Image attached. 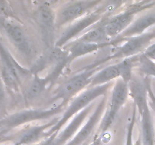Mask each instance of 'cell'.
<instances>
[{"label":"cell","instance_id":"6da1fadb","mask_svg":"<svg viewBox=\"0 0 155 145\" xmlns=\"http://www.w3.org/2000/svg\"><path fill=\"white\" fill-rule=\"evenodd\" d=\"M110 85H111V82L101 85L92 86L80 93L78 96L75 97V98L73 100L69 107H68L65 113H64L63 116L59 119L57 123L48 131V136L56 131H58L72 116H76L77 113H79L82 110H84L97 98L101 96V95H104L110 87Z\"/></svg>","mask_w":155,"mask_h":145},{"label":"cell","instance_id":"7a4b0ae2","mask_svg":"<svg viewBox=\"0 0 155 145\" xmlns=\"http://www.w3.org/2000/svg\"><path fill=\"white\" fill-rule=\"evenodd\" d=\"M153 4H154L153 2H140L136 5L130 6L126 11L114 15L112 18H107L103 24L109 38L110 39L120 36L133 24L135 15L138 12L152 5Z\"/></svg>","mask_w":155,"mask_h":145},{"label":"cell","instance_id":"3957f363","mask_svg":"<svg viewBox=\"0 0 155 145\" xmlns=\"http://www.w3.org/2000/svg\"><path fill=\"white\" fill-rule=\"evenodd\" d=\"M95 68L88 69L70 78L59 86L52 100H61V103L66 104L71 98L90 85L92 78L95 75Z\"/></svg>","mask_w":155,"mask_h":145},{"label":"cell","instance_id":"277c9868","mask_svg":"<svg viewBox=\"0 0 155 145\" xmlns=\"http://www.w3.org/2000/svg\"><path fill=\"white\" fill-rule=\"evenodd\" d=\"M107 10V7H99L96 10L89 13L86 16L83 17L74 24H71L61 36V37L56 41L55 47L61 48L66 45L68 42L74 39L80 34L83 30H86L94 24L98 23L102 18V15Z\"/></svg>","mask_w":155,"mask_h":145},{"label":"cell","instance_id":"5b68a950","mask_svg":"<svg viewBox=\"0 0 155 145\" xmlns=\"http://www.w3.org/2000/svg\"><path fill=\"white\" fill-rule=\"evenodd\" d=\"M129 92L128 83L123 79H119L115 84L112 92L111 98L110 101V107L107 113L104 116L101 124V131H107L114 122L118 112L125 104Z\"/></svg>","mask_w":155,"mask_h":145},{"label":"cell","instance_id":"8992f818","mask_svg":"<svg viewBox=\"0 0 155 145\" xmlns=\"http://www.w3.org/2000/svg\"><path fill=\"white\" fill-rule=\"evenodd\" d=\"M2 26L11 42L15 48L27 58L33 55L31 42L21 26L10 18H5L1 22Z\"/></svg>","mask_w":155,"mask_h":145},{"label":"cell","instance_id":"52a82bcc","mask_svg":"<svg viewBox=\"0 0 155 145\" xmlns=\"http://www.w3.org/2000/svg\"><path fill=\"white\" fill-rule=\"evenodd\" d=\"M64 105V103H61L59 105L49 109H32L18 112L8 118L5 123L8 127H16L27 122L48 119L63 111Z\"/></svg>","mask_w":155,"mask_h":145},{"label":"cell","instance_id":"ba28073f","mask_svg":"<svg viewBox=\"0 0 155 145\" xmlns=\"http://www.w3.org/2000/svg\"><path fill=\"white\" fill-rule=\"evenodd\" d=\"M33 18L40 30L45 43L51 47L56 27V16L53 9L47 4L41 5L35 11Z\"/></svg>","mask_w":155,"mask_h":145},{"label":"cell","instance_id":"9c48e42d","mask_svg":"<svg viewBox=\"0 0 155 145\" xmlns=\"http://www.w3.org/2000/svg\"><path fill=\"white\" fill-rule=\"evenodd\" d=\"M100 1H77L71 2L66 7L63 8L56 16V27H61L68 23L73 22L86 16L89 11L93 10Z\"/></svg>","mask_w":155,"mask_h":145},{"label":"cell","instance_id":"30bf717a","mask_svg":"<svg viewBox=\"0 0 155 145\" xmlns=\"http://www.w3.org/2000/svg\"><path fill=\"white\" fill-rule=\"evenodd\" d=\"M154 39L150 32L145 33L139 36L126 38V42L117 48L112 57H128L138 54L149 44Z\"/></svg>","mask_w":155,"mask_h":145},{"label":"cell","instance_id":"8fae6325","mask_svg":"<svg viewBox=\"0 0 155 145\" xmlns=\"http://www.w3.org/2000/svg\"><path fill=\"white\" fill-rule=\"evenodd\" d=\"M105 103V98L101 99V101H100V103L95 108V111L93 112L92 116L89 117L86 124L80 128V130L77 133L75 137L73 138V140H71L66 145H83V143L86 142V140L89 138L91 134L93 132L95 126L101 119L103 112L104 110Z\"/></svg>","mask_w":155,"mask_h":145},{"label":"cell","instance_id":"7c38bea8","mask_svg":"<svg viewBox=\"0 0 155 145\" xmlns=\"http://www.w3.org/2000/svg\"><path fill=\"white\" fill-rule=\"evenodd\" d=\"M92 106L93 104L88 106L84 110L76 115L72 121L67 125L66 128L60 134H58L56 140L58 143V145H64L73 135L76 134L77 130L80 128L81 125L83 124V121L89 115V112L91 111V109L92 108Z\"/></svg>","mask_w":155,"mask_h":145},{"label":"cell","instance_id":"4fadbf2b","mask_svg":"<svg viewBox=\"0 0 155 145\" xmlns=\"http://www.w3.org/2000/svg\"><path fill=\"white\" fill-rule=\"evenodd\" d=\"M0 66L7 68L10 70L21 82V79L31 73L30 69L22 67L18 63V62L13 58L10 53L5 48L0 42Z\"/></svg>","mask_w":155,"mask_h":145},{"label":"cell","instance_id":"5bb4252c","mask_svg":"<svg viewBox=\"0 0 155 145\" xmlns=\"http://www.w3.org/2000/svg\"><path fill=\"white\" fill-rule=\"evenodd\" d=\"M58 119H54V120H51V122L48 123L43 124L41 125H37V126H33L27 129L22 136L20 138L18 144L20 145H29L31 143H35L38 141L42 137L45 136H48V133L45 132V130L47 128L50 127L52 128L54 125L58 122Z\"/></svg>","mask_w":155,"mask_h":145},{"label":"cell","instance_id":"9a60e30c","mask_svg":"<svg viewBox=\"0 0 155 145\" xmlns=\"http://www.w3.org/2000/svg\"><path fill=\"white\" fill-rule=\"evenodd\" d=\"M155 24V14L145 15L136 20L125 31L120 35V38H130L143 34L145 30Z\"/></svg>","mask_w":155,"mask_h":145},{"label":"cell","instance_id":"2e32d148","mask_svg":"<svg viewBox=\"0 0 155 145\" xmlns=\"http://www.w3.org/2000/svg\"><path fill=\"white\" fill-rule=\"evenodd\" d=\"M77 41L105 46L108 45L110 38L106 33L104 24H95V26L92 27L90 30L82 35Z\"/></svg>","mask_w":155,"mask_h":145},{"label":"cell","instance_id":"e0dca14e","mask_svg":"<svg viewBox=\"0 0 155 145\" xmlns=\"http://www.w3.org/2000/svg\"><path fill=\"white\" fill-rule=\"evenodd\" d=\"M54 79L50 74L46 77H40L38 74H33L30 85L26 91V98L28 100H33L40 95L48 86V84H51Z\"/></svg>","mask_w":155,"mask_h":145},{"label":"cell","instance_id":"ac0fdd59","mask_svg":"<svg viewBox=\"0 0 155 145\" xmlns=\"http://www.w3.org/2000/svg\"><path fill=\"white\" fill-rule=\"evenodd\" d=\"M118 77H120V71L118 63H117L111 66H106L105 68L95 74L92 78V81L89 85L90 87H92L107 84Z\"/></svg>","mask_w":155,"mask_h":145},{"label":"cell","instance_id":"d6986e66","mask_svg":"<svg viewBox=\"0 0 155 145\" xmlns=\"http://www.w3.org/2000/svg\"><path fill=\"white\" fill-rule=\"evenodd\" d=\"M142 116V129L144 143L145 145H154V131L152 122L148 105L139 108Z\"/></svg>","mask_w":155,"mask_h":145},{"label":"cell","instance_id":"ffe728a7","mask_svg":"<svg viewBox=\"0 0 155 145\" xmlns=\"http://www.w3.org/2000/svg\"><path fill=\"white\" fill-rule=\"evenodd\" d=\"M102 47H104V45L86 43V42L77 41L76 42H74V45L69 49V51L67 53L68 63L72 61L74 59L77 58V57L90 54V53L94 52V51H97L98 48H101Z\"/></svg>","mask_w":155,"mask_h":145},{"label":"cell","instance_id":"44dd1931","mask_svg":"<svg viewBox=\"0 0 155 145\" xmlns=\"http://www.w3.org/2000/svg\"><path fill=\"white\" fill-rule=\"evenodd\" d=\"M133 58L134 57H128L123 61L118 63L120 71L121 79H123L127 83H129V82H130V80L132 79Z\"/></svg>","mask_w":155,"mask_h":145},{"label":"cell","instance_id":"7402d4cb","mask_svg":"<svg viewBox=\"0 0 155 145\" xmlns=\"http://www.w3.org/2000/svg\"><path fill=\"white\" fill-rule=\"evenodd\" d=\"M135 119H136V108H134V110H133V117H132V120L130 122V125H129L127 145H133V143H132V138H133V130L135 124Z\"/></svg>","mask_w":155,"mask_h":145},{"label":"cell","instance_id":"603a6c76","mask_svg":"<svg viewBox=\"0 0 155 145\" xmlns=\"http://www.w3.org/2000/svg\"><path fill=\"white\" fill-rule=\"evenodd\" d=\"M0 14L7 16L8 18L12 16V11L6 2H0Z\"/></svg>","mask_w":155,"mask_h":145},{"label":"cell","instance_id":"cb8c5ba5","mask_svg":"<svg viewBox=\"0 0 155 145\" xmlns=\"http://www.w3.org/2000/svg\"><path fill=\"white\" fill-rule=\"evenodd\" d=\"M58 131H56V132L53 133L52 134L49 135L48 137V138L42 143V145H58L57 140H56V137H57L58 134Z\"/></svg>","mask_w":155,"mask_h":145},{"label":"cell","instance_id":"d4e9b609","mask_svg":"<svg viewBox=\"0 0 155 145\" xmlns=\"http://www.w3.org/2000/svg\"><path fill=\"white\" fill-rule=\"evenodd\" d=\"M5 99V84L0 76V105H2Z\"/></svg>","mask_w":155,"mask_h":145},{"label":"cell","instance_id":"484cf974","mask_svg":"<svg viewBox=\"0 0 155 145\" xmlns=\"http://www.w3.org/2000/svg\"><path fill=\"white\" fill-rule=\"evenodd\" d=\"M145 56L151 58H155V43L150 45L149 47L146 48V51L145 53Z\"/></svg>","mask_w":155,"mask_h":145},{"label":"cell","instance_id":"4316f807","mask_svg":"<svg viewBox=\"0 0 155 145\" xmlns=\"http://www.w3.org/2000/svg\"><path fill=\"white\" fill-rule=\"evenodd\" d=\"M90 145H101V137H97V138H95Z\"/></svg>","mask_w":155,"mask_h":145},{"label":"cell","instance_id":"83f0119b","mask_svg":"<svg viewBox=\"0 0 155 145\" xmlns=\"http://www.w3.org/2000/svg\"><path fill=\"white\" fill-rule=\"evenodd\" d=\"M150 33H151V35H152L153 37L155 38V28L152 29V30H151V31H150Z\"/></svg>","mask_w":155,"mask_h":145},{"label":"cell","instance_id":"f1b7e54d","mask_svg":"<svg viewBox=\"0 0 155 145\" xmlns=\"http://www.w3.org/2000/svg\"><path fill=\"white\" fill-rule=\"evenodd\" d=\"M83 145H86V143H84V144H83Z\"/></svg>","mask_w":155,"mask_h":145},{"label":"cell","instance_id":"f546056e","mask_svg":"<svg viewBox=\"0 0 155 145\" xmlns=\"http://www.w3.org/2000/svg\"><path fill=\"white\" fill-rule=\"evenodd\" d=\"M16 145H20V144H18H18H16Z\"/></svg>","mask_w":155,"mask_h":145}]
</instances>
